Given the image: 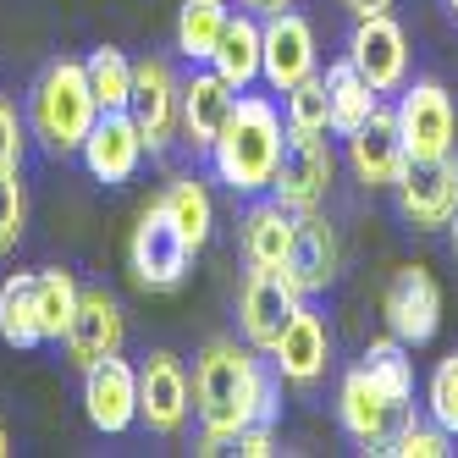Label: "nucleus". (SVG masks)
Wrapping results in <instances>:
<instances>
[{
    "label": "nucleus",
    "instance_id": "7ed1b4c3",
    "mask_svg": "<svg viewBox=\"0 0 458 458\" xmlns=\"http://www.w3.org/2000/svg\"><path fill=\"white\" fill-rule=\"evenodd\" d=\"M28 116H34V133L45 139V149H55V155L83 149L94 116H100L89 72L78 67V61H55V67H45V78L34 83V100H28Z\"/></svg>",
    "mask_w": 458,
    "mask_h": 458
},
{
    "label": "nucleus",
    "instance_id": "b1692460",
    "mask_svg": "<svg viewBox=\"0 0 458 458\" xmlns=\"http://www.w3.org/2000/svg\"><path fill=\"white\" fill-rule=\"evenodd\" d=\"M326 100H332V133H343V139H348L353 127L376 111L381 94H376V89L365 83V72H359L353 61L343 55L337 67H326Z\"/></svg>",
    "mask_w": 458,
    "mask_h": 458
},
{
    "label": "nucleus",
    "instance_id": "4468645a",
    "mask_svg": "<svg viewBox=\"0 0 458 458\" xmlns=\"http://www.w3.org/2000/svg\"><path fill=\"white\" fill-rule=\"evenodd\" d=\"M348 61L365 72V83L376 94L403 89V78H409V39H403V28L392 22L386 12L359 17L353 22V39H348Z\"/></svg>",
    "mask_w": 458,
    "mask_h": 458
},
{
    "label": "nucleus",
    "instance_id": "9b49d317",
    "mask_svg": "<svg viewBox=\"0 0 458 458\" xmlns=\"http://www.w3.org/2000/svg\"><path fill=\"white\" fill-rule=\"evenodd\" d=\"M381 315L392 326V337H403L409 348L431 343L437 326H442V287L425 266H403L398 276L386 282V299H381Z\"/></svg>",
    "mask_w": 458,
    "mask_h": 458
},
{
    "label": "nucleus",
    "instance_id": "c85d7f7f",
    "mask_svg": "<svg viewBox=\"0 0 458 458\" xmlns=\"http://www.w3.org/2000/svg\"><path fill=\"white\" fill-rule=\"evenodd\" d=\"M83 72H89V89L100 100V111H127V100H133V61L116 45H100L83 61Z\"/></svg>",
    "mask_w": 458,
    "mask_h": 458
},
{
    "label": "nucleus",
    "instance_id": "473e14b6",
    "mask_svg": "<svg viewBox=\"0 0 458 458\" xmlns=\"http://www.w3.org/2000/svg\"><path fill=\"white\" fill-rule=\"evenodd\" d=\"M425 403H431V420L442 425V431H453V437H458V353H447L442 365L431 370Z\"/></svg>",
    "mask_w": 458,
    "mask_h": 458
},
{
    "label": "nucleus",
    "instance_id": "f3484780",
    "mask_svg": "<svg viewBox=\"0 0 458 458\" xmlns=\"http://www.w3.org/2000/svg\"><path fill=\"white\" fill-rule=\"evenodd\" d=\"M177 106H182V89L172 83L166 61H139V67H133V100H127V116L139 122L144 149H166L172 144Z\"/></svg>",
    "mask_w": 458,
    "mask_h": 458
},
{
    "label": "nucleus",
    "instance_id": "c9c22d12",
    "mask_svg": "<svg viewBox=\"0 0 458 458\" xmlns=\"http://www.w3.org/2000/svg\"><path fill=\"white\" fill-rule=\"evenodd\" d=\"M386 6H392V0H348L353 17H376V12H386Z\"/></svg>",
    "mask_w": 458,
    "mask_h": 458
},
{
    "label": "nucleus",
    "instance_id": "f704fd0d",
    "mask_svg": "<svg viewBox=\"0 0 458 458\" xmlns=\"http://www.w3.org/2000/svg\"><path fill=\"white\" fill-rule=\"evenodd\" d=\"M22 160V127H17V111L0 100V172H17Z\"/></svg>",
    "mask_w": 458,
    "mask_h": 458
},
{
    "label": "nucleus",
    "instance_id": "dca6fc26",
    "mask_svg": "<svg viewBox=\"0 0 458 458\" xmlns=\"http://www.w3.org/2000/svg\"><path fill=\"white\" fill-rule=\"evenodd\" d=\"M78 155H83L89 177H100V182H127V177L139 172V160H144V133H139V122L127 116V111H100Z\"/></svg>",
    "mask_w": 458,
    "mask_h": 458
},
{
    "label": "nucleus",
    "instance_id": "ea45409f",
    "mask_svg": "<svg viewBox=\"0 0 458 458\" xmlns=\"http://www.w3.org/2000/svg\"><path fill=\"white\" fill-rule=\"evenodd\" d=\"M447 6H453V17H458V0H447Z\"/></svg>",
    "mask_w": 458,
    "mask_h": 458
},
{
    "label": "nucleus",
    "instance_id": "20e7f679",
    "mask_svg": "<svg viewBox=\"0 0 458 458\" xmlns=\"http://www.w3.org/2000/svg\"><path fill=\"white\" fill-rule=\"evenodd\" d=\"M127 266H133V282L149 287V293H172L188 282V266H193V243L188 233L172 221L166 205H149L133 226V243H127Z\"/></svg>",
    "mask_w": 458,
    "mask_h": 458
},
{
    "label": "nucleus",
    "instance_id": "4c0bfd02",
    "mask_svg": "<svg viewBox=\"0 0 458 458\" xmlns=\"http://www.w3.org/2000/svg\"><path fill=\"white\" fill-rule=\"evenodd\" d=\"M447 233H453V254H458V216H453V226H447Z\"/></svg>",
    "mask_w": 458,
    "mask_h": 458
},
{
    "label": "nucleus",
    "instance_id": "c756f323",
    "mask_svg": "<svg viewBox=\"0 0 458 458\" xmlns=\"http://www.w3.org/2000/svg\"><path fill=\"white\" fill-rule=\"evenodd\" d=\"M172 210V221L188 233V243L199 249L205 238H210V226H216V205H210V193H205V182H193V177H177L172 188H166V199H160Z\"/></svg>",
    "mask_w": 458,
    "mask_h": 458
},
{
    "label": "nucleus",
    "instance_id": "6ab92c4d",
    "mask_svg": "<svg viewBox=\"0 0 458 458\" xmlns=\"http://www.w3.org/2000/svg\"><path fill=\"white\" fill-rule=\"evenodd\" d=\"M326 359H332V332H326V320H320L310 304H299V315L287 320V332H282L276 348H271V365H276V376H287L293 386H315V381L326 376Z\"/></svg>",
    "mask_w": 458,
    "mask_h": 458
},
{
    "label": "nucleus",
    "instance_id": "1a4fd4ad",
    "mask_svg": "<svg viewBox=\"0 0 458 458\" xmlns=\"http://www.w3.org/2000/svg\"><path fill=\"white\" fill-rule=\"evenodd\" d=\"M287 282L304 293H326L343 271V243H337V226L326 221L320 210H299L293 216V243H287V259H282Z\"/></svg>",
    "mask_w": 458,
    "mask_h": 458
},
{
    "label": "nucleus",
    "instance_id": "ddd939ff",
    "mask_svg": "<svg viewBox=\"0 0 458 458\" xmlns=\"http://www.w3.org/2000/svg\"><path fill=\"white\" fill-rule=\"evenodd\" d=\"M348 160H353V172H359V182H365V188H392V182H398L403 166H409L398 111L376 100V111L348 133Z\"/></svg>",
    "mask_w": 458,
    "mask_h": 458
},
{
    "label": "nucleus",
    "instance_id": "6e6552de",
    "mask_svg": "<svg viewBox=\"0 0 458 458\" xmlns=\"http://www.w3.org/2000/svg\"><path fill=\"white\" fill-rule=\"evenodd\" d=\"M398 127H403V149H409V160L453 155V144H458L453 94H447L437 78H420L414 89H403V100H398Z\"/></svg>",
    "mask_w": 458,
    "mask_h": 458
},
{
    "label": "nucleus",
    "instance_id": "f257e3e1",
    "mask_svg": "<svg viewBox=\"0 0 458 458\" xmlns=\"http://www.w3.org/2000/svg\"><path fill=\"white\" fill-rule=\"evenodd\" d=\"M276 381L259 370L254 348L238 343H210L193 365V409L205 425V447L199 453H221L233 447V437L243 425H271L276 420Z\"/></svg>",
    "mask_w": 458,
    "mask_h": 458
},
{
    "label": "nucleus",
    "instance_id": "f8f14e48",
    "mask_svg": "<svg viewBox=\"0 0 458 458\" xmlns=\"http://www.w3.org/2000/svg\"><path fill=\"white\" fill-rule=\"evenodd\" d=\"M83 414L106 437H122L139 420V370L122 353H106L100 365L83 370Z\"/></svg>",
    "mask_w": 458,
    "mask_h": 458
},
{
    "label": "nucleus",
    "instance_id": "bb28decb",
    "mask_svg": "<svg viewBox=\"0 0 458 458\" xmlns=\"http://www.w3.org/2000/svg\"><path fill=\"white\" fill-rule=\"evenodd\" d=\"M0 337L12 348H39V315H34V276L17 271L0 282Z\"/></svg>",
    "mask_w": 458,
    "mask_h": 458
},
{
    "label": "nucleus",
    "instance_id": "423d86ee",
    "mask_svg": "<svg viewBox=\"0 0 458 458\" xmlns=\"http://www.w3.org/2000/svg\"><path fill=\"white\" fill-rule=\"evenodd\" d=\"M392 193H398V216L414 233H442L458 216V160L453 155L409 160L403 177L392 182Z\"/></svg>",
    "mask_w": 458,
    "mask_h": 458
},
{
    "label": "nucleus",
    "instance_id": "412c9836",
    "mask_svg": "<svg viewBox=\"0 0 458 458\" xmlns=\"http://www.w3.org/2000/svg\"><path fill=\"white\" fill-rule=\"evenodd\" d=\"M67 353H72V365L89 370V365H100L106 353H122V304L111 299L106 287H94L78 299V315L67 326Z\"/></svg>",
    "mask_w": 458,
    "mask_h": 458
},
{
    "label": "nucleus",
    "instance_id": "aec40b11",
    "mask_svg": "<svg viewBox=\"0 0 458 458\" xmlns=\"http://www.w3.org/2000/svg\"><path fill=\"white\" fill-rule=\"evenodd\" d=\"M403 409L398 403H386V392L365 376V370H348L343 376V392H337V420H343V431L359 442V447H370V453H381L386 447V437H392V420H398Z\"/></svg>",
    "mask_w": 458,
    "mask_h": 458
},
{
    "label": "nucleus",
    "instance_id": "cd10ccee",
    "mask_svg": "<svg viewBox=\"0 0 458 458\" xmlns=\"http://www.w3.org/2000/svg\"><path fill=\"white\" fill-rule=\"evenodd\" d=\"M226 17H233L226 0H182V12H177V50L188 61H210Z\"/></svg>",
    "mask_w": 458,
    "mask_h": 458
},
{
    "label": "nucleus",
    "instance_id": "2f4dec72",
    "mask_svg": "<svg viewBox=\"0 0 458 458\" xmlns=\"http://www.w3.org/2000/svg\"><path fill=\"white\" fill-rule=\"evenodd\" d=\"M287 127H304V133H326V127H332L326 78H304V83L287 89Z\"/></svg>",
    "mask_w": 458,
    "mask_h": 458
},
{
    "label": "nucleus",
    "instance_id": "a211bd4d",
    "mask_svg": "<svg viewBox=\"0 0 458 458\" xmlns=\"http://www.w3.org/2000/svg\"><path fill=\"white\" fill-rule=\"evenodd\" d=\"M233 106H238V89L226 83L216 67H210V72H193V78L182 83L177 133H182L193 149H205V155H210V144L221 139V127H226V116H233Z\"/></svg>",
    "mask_w": 458,
    "mask_h": 458
},
{
    "label": "nucleus",
    "instance_id": "9d476101",
    "mask_svg": "<svg viewBox=\"0 0 458 458\" xmlns=\"http://www.w3.org/2000/svg\"><path fill=\"white\" fill-rule=\"evenodd\" d=\"M259 78L276 94L315 78V28L299 12H271L259 28Z\"/></svg>",
    "mask_w": 458,
    "mask_h": 458
},
{
    "label": "nucleus",
    "instance_id": "e433bc0d",
    "mask_svg": "<svg viewBox=\"0 0 458 458\" xmlns=\"http://www.w3.org/2000/svg\"><path fill=\"white\" fill-rule=\"evenodd\" d=\"M243 6H249V12H259V17H271V12H287L293 0H243Z\"/></svg>",
    "mask_w": 458,
    "mask_h": 458
},
{
    "label": "nucleus",
    "instance_id": "5701e85b",
    "mask_svg": "<svg viewBox=\"0 0 458 458\" xmlns=\"http://www.w3.org/2000/svg\"><path fill=\"white\" fill-rule=\"evenodd\" d=\"M210 67L233 83L238 94L259 78V22L249 17V12H238V17H226V28H221V39H216V50H210Z\"/></svg>",
    "mask_w": 458,
    "mask_h": 458
},
{
    "label": "nucleus",
    "instance_id": "393cba45",
    "mask_svg": "<svg viewBox=\"0 0 458 458\" xmlns=\"http://www.w3.org/2000/svg\"><path fill=\"white\" fill-rule=\"evenodd\" d=\"M359 370H365L386 392V403L409 409V398H414V359H409V343L403 337H376L365 348V359H359Z\"/></svg>",
    "mask_w": 458,
    "mask_h": 458
},
{
    "label": "nucleus",
    "instance_id": "2eb2a0df",
    "mask_svg": "<svg viewBox=\"0 0 458 458\" xmlns=\"http://www.w3.org/2000/svg\"><path fill=\"white\" fill-rule=\"evenodd\" d=\"M188 398H193V386H188L177 359L172 353H149V365L139 370V420L155 437H177L188 425V409H193Z\"/></svg>",
    "mask_w": 458,
    "mask_h": 458
},
{
    "label": "nucleus",
    "instance_id": "0eeeda50",
    "mask_svg": "<svg viewBox=\"0 0 458 458\" xmlns=\"http://www.w3.org/2000/svg\"><path fill=\"white\" fill-rule=\"evenodd\" d=\"M304 293L287 282L282 266H254L249 282H243V299H238V320H243V337L254 353H271L276 337L287 332V320L299 315Z\"/></svg>",
    "mask_w": 458,
    "mask_h": 458
},
{
    "label": "nucleus",
    "instance_id": "4be33fe9",
    "mask_svg": "<svg viewBox=\"0 0 458 458\" xmlns=\"http://www.w3.org/2000/svg\"><path fill=\"white\" fill-rule=\"evenodd\" d=\"M293 216H299V210H287L282 199H266V205H254L238 221V243H243L249 266H282L287 243H293Z\"/></svg>",
    "mask_w": 458,
    "mask_h": 458
},
{
    "label": "nucleus",
    "instance_id": "39448f33",
    "mask_svg": "<svg viewBox=\"0 0 458 458\" xmlns=\"http://www.w3.org/2000/svg\"><path fill=\"white\" fill-rule=\"evenodd\" d=\"M337 182V155L326 144V133H304V127H287L282 133V155H276V172L271 188L287 210H320V199L332 193Z\"/></svg>",
    "mask_w": 458,
    "mask_h": 458
},
{
    "label": "nucleus",
    "instance_id": "72a5a7b5",
    "mask_svg": "<svg viewBox=\"0 0 458 458\" xmlns=\"http://www.w3.org/2000/svg\"><path fill=\"white\" fill-rule=\"evenodd\" d=\"M28 221V193L17 182V172H0V254H12Z\"/></svg>",
    "mask_w": 458,
    "mask_h": 458
},
{
    "label": "nucleus",
    "instance_id": "7c9ffc66",
    "mask_svg": "<svg viewBox=\"0 0 458 458\" xmlns=\"http://www.w3.org/2000/svg\"><path fill=\"white\" fill-rule=\"evenodd\" d=\"M453 431H442L437 420H403V425H392V437H386V447L381 453H392V458H447L453 453Z\"/></svg>",
    "mask_w": 458,
    "mask_h": 458
},
{
    "label": "nucleus",
    "instance_id": "f03ea898",
    "mask_svg": "<svg viewBox=\"0 0 458 458\" xmlns=\"http://www.w3.org/2000/svg\"><path fill=\"white\" fill-rule=\"evenodd\" d=\"M276 155H282V116H276V106L259 100V94H238L221 139L210 144L216 177L233 193H259V188H271Z\"/></svg>",
    "mask_w": 458,
    "mask_h": 458
},
{
    "label": "nucleus",
    "instance_id": "a878e982",
    "mask_svg": "<svg viewBox=\"0 0 458 458\" xmlns=\"http://www.w3.org/2000/svg\"><path fill=\"white\" fill-rule=\"evenodd\" d=\"M78 299H83V287L67 271H34V315H39V337L45 343L67 337V326L78 315Z\"/></svg>",
    "mask_w": 458,
    "mask_h": 458
},
{
    "label": "nucleus",
    "instance_id": "58836bf2",
    "mask_svg": "<svg viewBox=\"0 0 458 458\" xmlns=\"http://www.w3.org/2000/svg\"><path fill=\"white\" fill-rule=\"evenodd\" d=\"M6 453H12V442H6V431H0V458H6Z\"/></svg>",
    "mask_w": 458,
    "mask_h": 458
}]
</instances>
